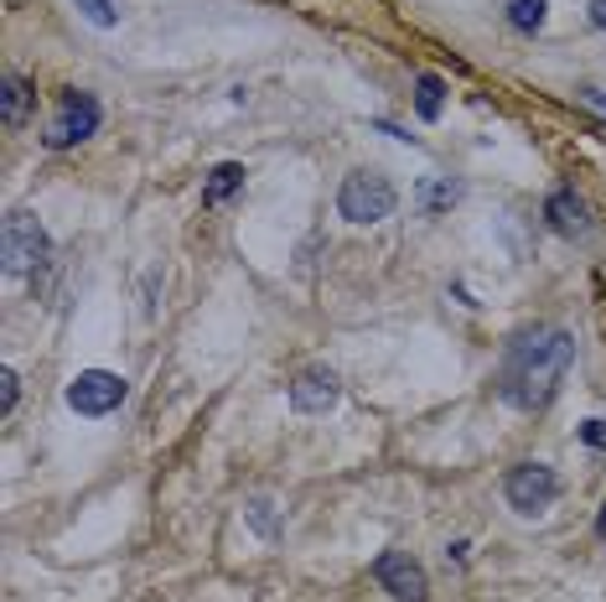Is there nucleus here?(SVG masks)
<instances>
[{
  "label": "nucleus",
  "instance_id": "nucleus-1",
  "mask_svg": "<svg viewBox=\"0 0 606 602\" xmlns=\"http://www.w3.org/2000/svg\"><path fill=\"white\" fill-rule=\"evenodd\" d=\"M575 363V338L565 327H539V332H519L503 353L498 369V395L513 411H544L560 395V384Z\"/></svg>",
  "mask_w": 606,
  "mask_h": 602
},
{
  "label": "nucleus",
  "instance_id": "nucleus-2",
  "mask_svg": "<svg viewBox=\"0 0 606 602\" xmlns=\"http://www.w3.org/2000/svg\"><path fill=\"white\" fill-rule=\"evenodd\" d=\"M394 188H389V177L379 172H348L342 177V192H337V213L348 219V224H379L394 213Z\"/></svg>",
  "mask_w": 606,
  "mask_h": 602
},
{
  "label": "nucleus",
  "instance_id": "nucleus-3",
  "mask_svg": "<svg viewBox=\"0 0 606 602\" xmlns=\"http://www.w3.org/2000/svg\"><path fill=\"white\" fill-rule=\"evenodd\" d=\"M99 130V99L84 94V88H63L57 104H52V120H47V146L52 151H67V146H78Z\"/></svg>",
  "mask_w": 606,
  "mask_h": 602
},
{
  "label": "nucleus",
  "instance_id": "nucleus-4",
  "mask_svg": "<svg viewBox=\"0 0 606 602\" xmlns=\"http://www.w3.org/2000/svg\"><path fill=\"white\" fill-rule=\"evenodd\" d=\"M52 255V240L47 229L36 224L32 213H11L6 219V276H32V271H42Z\"/></svg>",
  "mask_w": 606,
  "mask_h": 602
},
{
  "label": "nucleus",
  "instance_id": "nucleus-5",
  "mask_svg": "<svg viewBox=\"0 0 606 602\" xmlns=\"http://www.w3.org/2000/svg\"><path fill=\"white\" fill-rule=\"evenodd\" d=\"M555 494H560L555 467H544V463H519V467H508L503 499L513 504L519 515H544V509L555 504Z\"/></svg>",
  "mask_w": 606,
  "mask_h": 602
},
{
  "label": "nucleus",
  "instance_id": "nucleus-6",
  "mask_svg": "<svg viewBox=\"0 0 606 602\" xmlns=\"http://www.w3.org/2000/svg\"><path fill=\"white\" fill-rule=\"evenodd\" d=\"M125 395H130V384L119 374H109V369H84L67 384V405L78 415H109L125 405Z\"/></svg>",
  "mask_w": 606,
  "mask_h": 602
},
{
  "label": "nucleus",
  "instance_id": "nucleus-7",
  "mask_svg": "<svg viewBox=\"0 0 606 602\" xmlns=\"http://www.w3.org/2000/svg\"><path fill=\"white\" fill-rule=\"evenodd\" d=\"M373 582L384 587L394 602H425L430 598V582H425V567L410 551H384L373 561Z\"/></svg>",
  "mask_w": 606,
  "mask_h": 602
},
{
  "label": "nucleus",
  "instance_id": "nucleus-8",
  "mask_svg": "<svg viewBox=\"0 0 606 602\" xmlns=\"http://www.w3.org/2000/svg\"><path fill=\"white\" fill-rule=\"evenodd\" d=\"M337 395H342V384H337V374L332 369H301L296 374V384H290V405L301 415H321V411H332L337 405Z\"/></svg>",
  "mask_w": 606,
  "mask_h": 602
},
{
  "label": "nucleus",
  "instance_id": "nucleus-9",
  "mask_svg": "<svg viewBox=\"0 0 606 602\" xmlns=\"http://www.w3.org/2000/svg\"><path fill=\"white\" fill-rule=\"evenodd\" d=\"M544 219H550L560 234H586V229H591L586 208H581V198H575L571 188H555V192H550V203H544Z\"/></svg>",
  "mask_w": 606,
  "mask_h": 602
},
{
  "label": "nucleus",
  "instance_id": "nucleus-10",
  "mask_svg": "<svg viewBox=\"0 0 606 602\" xmlns=\"http://www.w3.org/2000/svg\"><path fill=\"white\" fill-rule=\"evenodd\" d=\"M26 109H32L26 78H21V73H6V78H0V120H6V130H17V125L26 120Z\"/></svg>",
  "mask_w": 606,
  "mask_h": 602
},
{
  "label": "nucleus",
  "instance_id": "nucleus-11",
  "mask_svg": "<svg viewBox=\"0 0 606 602\" xmlns=\"http://www.w3.org/2000/svg\"><path fill=\"white\" fill-rule=\"evenodd\" d=\"M238 188H244V167H238V161H223V167H213V172H208L202 203H208V208H219L223 198H234Z\"/></svg>",
  "mask_w": 606,
  "mask_h": 602
},
{
  "label": "nucleus",
  "instance_id": "nucleus-12",
  "mask_svg": "<svg viewBox=\"0 0 606 602\" xmlns=\"http://www.w3.org/2000/svg\"><path fill=\"white\" fill-rule=\"evenodd\" d=\"M440 99H446V78L421 73V78H415V115H421V120H440Z\"/></svg>",
  "mask_w": 606,
  "mask_h": 602
},
{
  "label": "nucleus",
  "instance_id": "nucleus-13",
  "mask_svg": "<svg viewBox=\"0 0 606 602\" xmlns=\"http://www.w3.org/2000/svg\"><path fill=\"white\" fill-rule=\"evenodd\" d=\"M544 11H550V0H513V6H508V21H513L519 32H539V27H544Z\"/></svg>",
  "mask_w": 606,
  "mask_h": 602
},
{
  "label": "nucleus",
  "instance_id": "nucleus-14",
  "mask_svg": "<svg viewBox=\"0 0 606 602\" xmlns=\"http://www.w3.org/2000/svg\"><path fill=\"white\" fill-rule=\"evenodd\" d=\"M78 11H84L94 27H115L119 11H115V0H78Z\"/></svg>",
  "mask_w": 606,
  "mask_h": 602
},
{
  "label": "nucleus",
  "instance_id": "nucleus-15",
  "mask_svg": "<svg viewBox=\"0 0 606 602\" xmlns=\"http://www.w3.org/2000/svg\"><path fill=\"white\" fill-rule=\"evenodd\" d=\"M575 436H581L591 452H606V421H581V426H575Z\"/></svg>",
  "mask_w": 606,
  "mask_h": 602
},
{
  "label": "nucleus",
  "instance_id": "nucleus-16",
  "mask_svg": "<svg viewBox=\"0 0 606 602\" xmlns=\"http://www.w3.org/2000/svg\"><path fill=\"white\" fill-rule=\"evenodd\" d=\"M17 395H21V379H17V369H6V374H0V411L6 415L17 411Z\"/></svg>",
  "mask_w": 606,
  "mask_h": 602
},
{
  "label": "nucleus",
  "instance_id": "nucleus-17",
  "mask_svg": "<svg viewBox=\"0 0 606 602\" xmlns=\"http://www.w3.org/2000/svg\"><path fill=\"white\" fill-rule=\"evenodd\" d=\"M421 203L425 208H446V203H456V188H451V182H430Z\"/></svg>",
  "mask_w": 606,
  "mask_h": 602
},
{
  "label": "nucleus",
  "instance_id": "nucleus-18",
  "mask_svg": "<svg viewBox=\"0 0 606 602\" xmlns=\"http://www.w3.org/2000/svg\"><path fill=\"white\" fill-rule=\"evenodd\" d=\"M575 94H581V104H591V109H602V115H606V88H575Z\"/></svg>",
  "mask_w": 606,
  "mask_h": 602
},
{
  "label": "nucleus",
  "instance_id": "nucleus-19",
  "mask_svg": "<svg viewBox=\"0 0 606 602\" xmlns=\"http://www.w3.org/2000/svg\"><path fill=\"white\" fill-rule=\"evenodd\" d=\"M591 27H602L606 32V0H591Z\"/></svg>",
  "mask_w": 606,
  "mask_h": 602
},
{
  "label": "nucleus",
  "instance_id": "nucleus-20",
  "mask_svg": "<svg viewBox=\"0 0 606 602\" xmlns=\"http://www.w3.org/2000/svg\"><path fill=\"white\" fill-rule=\"evenodd\" d=\"M596 535L606 540V504H602V515H596Z\"/></svg>",
  "mask_w": 606,
  "mask_h": 602
}]
</instances>
